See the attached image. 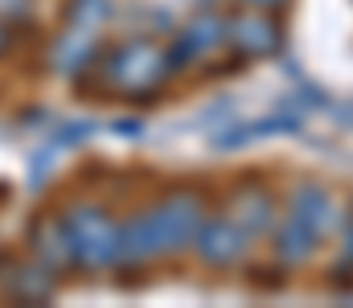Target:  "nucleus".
<instances>
[{
  "label": "nucleus",
  "mask_w": 353,
  "mask_h": 308,
  "mask_svg": "<svg viewBox=\"0 0 353 308\" xmlns=\"http://www.w3.org/2000/svg\"><path fill=\"white\" fill-rule=\"evenodd\" d=\"M33 247H37V255H41L46 267H62L70 259V238H66L62 222H41L33 230Z\"/></svg>",
  "instance_id": "nucleus-4"
},
{
  "label": "nucleus",
  "mask_w": 353,
  "mask_h": 308,
  "mask_svg": "<svg viewBox=\"0 0 353 308\" xmlns=\"http://www.w3.org/2000/svg\"><path fill=\"white\" fill-rule=\"evenodd\" d=\"M62 226H66V238H70V259L99 267V263H111L119 255V230L111 226L107 214H99V209H74Z\"/></svg>",
  "instance_id": "nucleus-1"
},
{
  "label": "nucleus",
  "mask_w": 353,
  "mask_h": 308,
  "mask_svg": "<svg viewBox=\"0 0 353 308\" xmlns=\"http://www.w3.org/2000/svg\"><path fill=\"white\" fill-rule=\"evenodd\" d=\"M50 292H54V280H50V271H41V267H12V276L4 280V296H12V300L37 305V300H46Z\"/></svg>",
  "instance_id": "nucleus-3"
},
{
  "label": "nucleus",
  "mask_w": 353,
  "mask_h": 308,
  "mask_svg": "<svg viewBox=\"0 0 353 308\" xmlns=\"http://www.w3.org/2000/svg\"><path fill=\"white\" fill-rule=\"evenodd\" d=\"M157 50L152 45H123L111 62V74H115V91L123 95H148L152 83H157Z\"/></svg>",
  "instance_id": "nucleus-2"
}]
</instances>
